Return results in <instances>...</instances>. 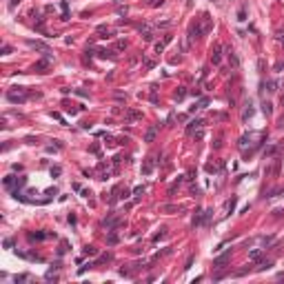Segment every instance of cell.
Wrapping results in <instances>:
<instances>
[{"mask_svg": "<svg viewBox=\"0 0 284 284\" xmlns=\"http://www.w3.org/2000/svg\"><path fill=\"white\" fill-rule=\"evenodd\" d=\"M162 49H164V44H162V42H156V51H158V54H160Z\"/></svg>", "mask_w": 284, "mask_h": 284, "instance_id": "26", "label": "cell"}, {"mask_svg": "<svg viewBox=\"0 0 284 284\" xmlns=\"http://www.w3.org/2000/svg\"><path fill=\"white\" fill-rule=\"evenodd\" d=\"M156 133H158V127L147 129V133H144V142H153V140H156Z\"/></svg>", "mask_w": 284, "mask_h": 284, "instance_id": "6", "label": "cell"}, {"mask_svg": "<svg viewBox=\"0 0 284 284\" xmlns=\"http://www.w3.org/2000/svg\"><path fill=\"white\" fill-rule=\"evenodd\" d=\"M7 98H9V102H24V98H27V96H24L22 91H9Z\"/></svg>", "mask_w": 284, "mask_h": 284, "instance_id": "3", "label": "cell"}, {"mask_svg": "<svg viewBox=\"0 0 284 284\" xmlns=\"http://www.w3.org/2000/svg\"><path fill=\"white\" fill-rule=\"evenodd\" d=\"M124 47H127V42H124V40H120V42H116V49H124Z\"/></svg>", "mask_w": 284, "mask_h": 284, "instance_id": "25", "label": "cell"}, {"mask_svg": "<svg viewBox=\"0 0 284 284\" xmlns=\"http://www.w3.org/2000/svg\"><path fill=\"white\" fill-rule=\"evenodd\" d=\"M29 44H31L34 49H40V51H44V54H49V47H47L44 42H36V40H31Z\"/></svg>", "mask_w": 284, "mask_h": 284, "instance_id": "8", "label": "cell"}, {"mask_svg": "<svg viewBox=\"0 0 284 284\" xmlns=\"http://www.w3.org/2000/svg\"><path fill=\"white\" fill-rule=\"evenodd\" d=\"M107 240H109V244H116V242H118V235H116V233H111Z\"/></svg>", "mask_w": 284, "mask_h": 284, "instance_id": "22", "label": "cell"}, {"mask_svg": "<svg viewBox=\"0 0 284 284\" xmlns=\"http://www.w3.org/2000/svg\"><path fill=\"white\" fill-rule=\"evenodd\" d=\"M229 60H231V65H233L235 69L240 67V60H238V56H235V54H229Z\"/></svg>", "mask_w": 284, "mask_h": 284, "instance_id": "15", "label": "cell"}, {"mask_svg": "<svg viewBox=\"0 0 284 284\" xmlns=\"http://www.w3.org/2000/svg\"><path fill=\"white\" fill-rule=\"evenodd\" d=\"M235 202H238V198H231V200L226 202V213H233V209H235Z\"/></svg>", "mask_w": 284, "mask_h": 284, "instance_id": "12", "label": "cell"}, {"mask_svg": "<svg viewBox=\"0 0 284 284\" xmlns=\"http://www.w3.org/2000/svg\"><path fill=\"white\" fill-rule=\"evenodd\" d=\"M100 34H102L100 38H113V31L111 29H100Z\"/></svg>", "mask_w": 284, "mask_h": 284, "instance_id": "16", "label": "cell"}, {"mask_svg": "<svg viewBox=\"0 0 284 284\" xmlns=\"http://www.w3.org/2000/svg\"><path fill=\"white\" fill-rule=\"evenodd\" d=\"M127 120H129V122L142 120V111H138V109H129V111H127Z\"/></svg>", "mask_w": 284, "mask_h": 284, "instance_id": "5", "label": "cell"}, {"mask_svg": "<svg viewBox=\"0 0 284 284\" xmlns=\"http://www.w3.org/2000/svg\"><path fill=\"white\" fill-rule=\"evenodd\" d=\"M273 262H260V266H257V271H264V269H271Z\"/></svg>", "mask_w": 284, "mask_h": 284, "instance_id": "17", "label": "cell"}, {"mask_svg": "<svg viewBox=\"0 0 284 284\" xmlns=\"http://www.w3.org/2000/svg\"><path fill=\"white\" fill-rule=\"evenodd\" d=\"M49 69V58H44V60H38L36 65H34V71H38V73H44Z\"/></svg>", "mask_w": 284, "mask_h": 284, "instance_id": "4", "label": "cell"}, {"mask_svg": "<svg viewBox=\"0 0 284 284\" xmlns=\"http://www.w3.org/2000/svg\"><path fill=\"white\" fill-rule=\"evenodd\" d=\"M162 211H167V213H175V211H182V206H175V204H164V206H162Z\"/></svg>", "mask_w": 284, "mask_h": 284, "instance_id": "10", "label": "cell"}, {"mask_svg": "<svg viewBox=\"0 0 284 284\" xmlns=\"http://www.w3.org/2000/svg\"><path fill=\"white\" fill-rule=\"evenodd\" d=\"M262 111H264L266 116H271V113H273V109H271V105H269V102H264V107H262Z\"/></svg>", "mask_w": 284, "mask_h": 284, "instance_id": "20", "label": "cell"}, {"mask_svg": "<svg viewBox=\"0 0 284 284\" xmlns=\"http://www.w3.org/2000/svg\"><path fill=\"white\" fill-rule=\"evenodd\" d=\"M3 184H5V187H7V189H11V187H13V184H18V178H13V175H7V178H5V182H3Z\"/></svg>", "mask_w": 284, "mask_h": 284, "instance_id": "9", "label": "cell"}, {"mask_svg": "<svg viewBox=\"0 0 284 284\" xmlns=\"http://www.w3.org/2000/svg\"><path fill=\"white\" fill-rule=\"evenodd\" d=\"M211 62L213 65H220L222 62V44H215L211 49Z\"/></svg>", "mask_w": 284, "mask_h": 284, "instance_id": "1", "label": "cell"}, {"mask_svg": "<svg viewBox=\"0 0 284 284\" xmlns=\"http://www.w3.org/2000/svg\"><path fill=\"white\" fill-rule=\"evenodd\" d=\"M27 184V178H18V187H24Z\"/></svg>", "mask_w": 284, "mask_h": 284, "instance_id": "24", "label": "cell"}, {"mask_svg": "<svg viewBox=\"0 0 284 284\" xmlns=\"http://www.w3.org/2000/svg\"><path fill=\"white\" fill-rule=\"evenodd\" d=\"M142 191H144V187H136V189H133V193H136V195H140Z\"/></svg>", "mask_w": 284, "mask_h": 284, "instance_id": "27", "label": "cell"}, {"mask_svg": "<svg viewBox=\"0 0 284 284\" xmlns=\"http://www.w3.org/2000/svg\"><path fill=\"white\" fill-rule=\"evenodd\" d=\"M251 116H253V107H251V102H249L246 109H244V113H242V120H249Z\"/></svg>", "mask_w": 284, "mask_h": 284, "instance_id": "13", "label": "cell"}, {"mask_svg": "<svg viewBox=\"0 0 284 284\" xmlns=\"http://www.w3.org/2000/svg\"><path fill=\"white\" fill-rule=\"evenodd\" d=\"M198 224H202V211H200V209H198L195 215H193V226H198Z\"/></svg>", "mask_w": 284, "mask_h": 284, "instance_id": "14", "label": "cell"}, {"mask_svg": "<svg viewBox=\"0 0 284 284\" xmlns=\"http://www.w3.org/2000/svg\"><path fill=\"white\" fill-rule=\"evenodd\" d=\"M200 127H202V120H198V118H195V120H191V122H189V127H187V133L191 136V133L195 131V129H200Z\"/></svg>", "mask_w": 284, "mask_h": 284, "instance_id": "7", "label": "cell"}, {"mask_svg": "<svg viewBox=\"0 0 284 284\" xmlns=\"http://www.w3.org/2000/svg\"><path fill=\"white\" fill-rule=\"evenodd\" d=\"M85 253H87V255H96V249H93V246H85Z\"/></svg>", "mask_w": 284, "mask_h": 284, "instance_id": "23", "label": "cell"}, {"mask_svg": "<svg viewBox=\"0 0 284 284\" xmlns=\"http://www.w3.org/2000/svg\"><path fill=\"white\" fill-rule=\"evenodd\" d=\"M142 38H144L147 42H151V40H153V34H151V31H144V34H142Z\"/></svg>", "mask_w": 284, "mask_h": 284, "instance_id": "21", "label": "cell"}, {"mask_svg": "<svg viewBox=\"0 0 284 284\" xmlns=\"http://www.w3.org/2000/svg\"><path fill=\"white\" fill-rule=\"evenodd\" d=\"M184 96H187V89H184V87H180V89L173 93V98H175L178 102H180V100H184Z\"/></svg>", "mask_w": 284, "mask_h": 284, "instance_id": "11", "label": "cell"}, {"mask_svg": "<svg viewBox=\"0 0 284 284\" xmlns=\"http://www.w3.org/2000/svg\"><path fill=\"white\" fill-rule=\"evenodd\" d=\"M231 260V251H226V253H222V255H218L215 260H213V266H218V269H222L226 262Z\"/></svg>", "mask_w": 284, "mask_h": 284, "instance_id": "2", "label": "cell"}, {"mask_svg": "<svg viewBox=\"0 0 284 284\" xmlns=\"http://www.w3.org/2000/svg\"><path fill=\"white\" fill-rule=\"evenodd\" d=\"M275 153H277V147H269V149H266V158L275 156Z\"/></svg>", "mask_w": 284, "mask_h": 284, "instance_id": "19", "label": "cell"}, {"mask_svg": "<svg viewBox=\"0 0 284 284\" xmlns=\"http://www.w3.org/2000/svg\"><path fill=\"white\" fill-rule=\"evenodd\" d=\"M249 257H251V260H257V257H260V249H253V251L249 253Z\"/></svg>", "mask_w": 284, "mask_h": 284, "instance_id": "18", "label": "cell"}]
</instances>
